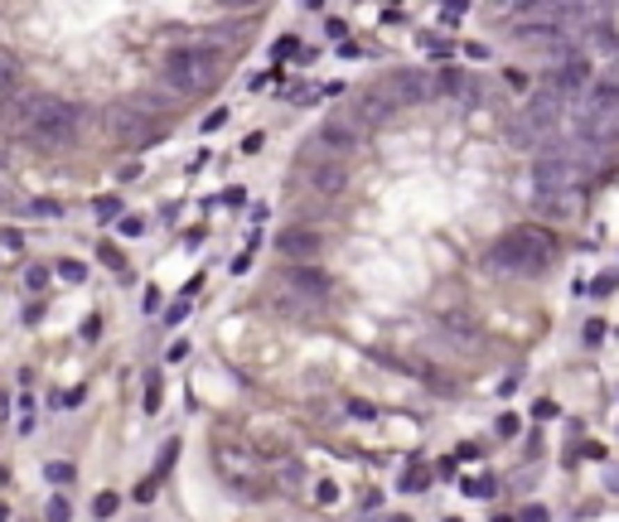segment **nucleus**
I'll return each mask as SVG.
<instances>
[{
	"label": "nucleus",
	"mask_w": 619,
	"mask_h": 522,
	"mask_svg": "<svg viewBox=\"0 0 619 522\" xmlns=\"http://www.w3.org/2000/svg\"><path fill=\"white\" fill-rule=\"evenodd\" d=\"M10 126L15 136L39 150V155H58V150H73L78 136H83V106L63 102V97H49V92H34L24 97L19 111H10Z\"/></svg>",
	"instance_id": "obj_1"
},
{
	"label": "nucleus",
	"mask_w": 619,
	"mask_h": 522,
	"mask_svg": "<svg viewBox=\"0 0 619 522\" xmlns=\"http://www.w3.org/2000/svg\"><path fill=\"white\" fill-rule=\"evenodd\" d=\"M223 68L227 58L213 49V44H179L165 54L160 63V83L175 92V97H204L223 83Z\"/></svg>",
	"instance_id": "obj_2"
},
{
	"label": "nucleus",
	"mask_w": 619,
	"mask_h": 522,
	"mask_svg": "<svg viewBox=\"0 0 619 522\" xmlns=\"http://www.w3.org/2000/svg\"><path fill=\"white\" fill-rule=\"evenodd\" d=\"M556 256V237L547 227H513L508 237H499L489 247V266L494 271H513V276H537L547 271V261Z\"/></svg>",
	"instance_id": "obj_3"
},
{
	"label": "nucleus",
	"mask_w": 619,
	"mask_h": 522,
	"mask_svg": "<svg viewBox=\"0 0 619 522\" xmlns=\"http://www.w3.org/2000/svg\"><path fill=\"white\" fill-rule=\"evenodd\" d=\"M165 111L160 97H136V102H116L106 111V131H111V140L116 145H145L160 126H155V116Z\"/></svg>",
	"instance_id": "obj_4"
},
{
	"label": "nucleus",
	"mask_w": 619,
	"mask_h": 522,
	"mask_svg": "<svg viewBox=\"0 0 619 522\" xmlns=\"http://www.w3.org/2000/svg\"><path fill=\"white\" fill-rule=\"evenodd\" d=\"M218 474H223V479H227L242 498H252V503H257V498H266V484H271V479H266V464H262L252 450H242V445H227V440H223V445H218Z\"/></svg>",
	"instance_id": "obj_5"
},
{
	"label": "nucleus",
	"mask_w": 619,
	"mask_h": 522,
	"mask_svg": "<svg viewBox=\"0 0 619 522\" xmlns=\"http://www.w3.org/2000/svg\"><path fill=\"white\" fill-rule=\"evenodd\" d=\"M595 88V68H590V58L586 54H576V58H566V63H556L552 73H542V97H552V102H561L566 111L571 106H581V97Z\"/></svg>",
	"instance_id": "obj_6"
},
{
	"label": "nucleus",
	"mask_w": 619,
	"mask_h": 522,
	"mask_svg": "<svg viewBox=\"0 0 619 522\" xmlns=\"http://www.w3.org/2000/svg\"><path fill=\"white\" fill-rule=\"evenodd\" d=\"M373 92L392 106V111H402V106L431 102V97H435V78H431V73H416V68H397V73H387Z\"/></svg>",
	"instance_id": "obj_7"
},
{
	"label": "nucleus",
	"mask_w": 619,
	"mask_h": 522,
	"mask_svg": "<svg viewBox=\"0 0 619 522\" xmlns=\"http://www.w3.org/2000/svg\"><path fill=\"white\" fill-rule=\"evenodd\" d=\"M581 170L566 160V155H552V150H542V160L532 165V184H537V194H581Z\"/></svg>",
	"instance_id": "obj_8"
},
{
	"label": "nucleus",
	"mask_w": 619,
	"mask_h": 522,
	"mask_svg": "<svg viewBox=\"0 0 619 522\" xmlns=\"http://www.w3.org/2000/svg\"><path fill=\"white\" fill-rule=\"evenodd\" d=\"M319 247H324V237H319L314 227H281V232H276V252H281L286 261H296V266H310V261L319 256Z\"/></svg>",
	"instance_id": "obj_9"
},
{
	"label": "nucleus",
	"mask_w": 619,
	"mask_h": 522,
	"mask_svg": "<svg viewBox=\"0 0 619 522\" xmlns=\"http://www.w3.org/2000/svg\"><path fill=\"white\" fill-rule=\"evenodd\" d=\"M522 116H527V126H532L542 140H556V136H561V121H566V106L552 102V97H542V92H532L527 106H522Z\"/></svg>",
	"instance_id": "obj_10"
},
{
	"label": "nucleus",
	"mask_w": 619,
	"mask_h": 522,
	"mask_svg": "<svg viewBox=\"0 0 619 522\" xmlns=\"http://www.w3.org/2000/svg\"><path fill=\"white\" fill-rule=\"evenodd\" d=\"M300 170L310 174V189H314L319 199H334V194L348 184V170H344V160H300Z\"/></svg>",
	"instance_id": "obj_11"
},
{
	"label": "nucleus",
	"mask_w": 619,
	"mask_h": 522,
	"mask_svg": "<svg viewBox=\"0 0 619 522\" xmlns=\"http://www.w3.org/2000/svg\"><path fill=\"white\" fill-rule=\"evenodd\" d=\"M19 92H24V63H19V54L0 49V111L19 102Z\"/></svg>",
	"instance_id": "obj_12"
},
{
	"label": "nucleus",
	"mask_w": 619,
	"mask_h": 522,
	"mask_svg": "<svg viewBox=\"0 0 619 522\" xmlns=\"http://www.w3.org/2000/svg\"><path fill=\"white\" fill-rule=\"evenodd\" d=\"M435 92H445V97H455V102L474 106L479 102V78H474V73H460V68H445V73H435Z\"/></svg>",
	"instance_id": "obj_13"
},
{
	"label": "nucleus",
	"mask_w": 619,
	"mask_h": 522,
	"mask_svg": "<svg viewBox=\"0 0 619 522\" xmlns=\"http://www.w3.org/2000/svg\"><path fill=\"white\" fill-rule=\"evenodd\" d=\"M281 281H286V286H296V291H305L310 300H319V305H324V295H329V276H324L319 266H291Z\"/></svg>",
	"instance_id": "obj_14"
},
{
	"label": "nucleus",
	"mask_w": 619,
	"mask_h": 522,
	"mask_svg": "<svg viewBox=\"0 0 619 522\" xmlns=\"http://www.w3.org/2000/svg\"><path fill=\"white\" fill-rule=\"evenodd\" d=\"M504 140H508L513 150H537V145H542V136L527 126L522 111H508V116H504Z\"/></svg>",
	"instance_id": "obj_15"
},
{
	"label": "nucleus",
	"mask_w": 619,
	"mask_h": 522,
	"mask_svg": "<svg viewBox=\"0 0 619 522\" xmlns=\"http://www.w3.org/2000/svg\"><path fill=\"white\" fill-rule=\"evenodd\" d=\"M537 213H542V218L566 222V218H576V213H581V194H537Z\"/></svg>",
	"instance_id": "obj_16"
},
{
	"label": "nucleus",
	"mask_w": 619,
	"mask_h": 522,
	"mask_svg": "<svg viewBox=\"0 0 619 522\" xmlns=\"http://www.w3.org/2000/svg\"><path fill=\"white\" fill-rule=\"evenodd\" d=\"M54 271H58V281H68V286H83V281H88V266H83L78 256H63Z\"/></svg>",
	"instance_id": "obj_17"
},
{
	"label": "nucleus",
	"mask_w": 619,
	"mask_h": 522,
	"mask_svg": "<svg viewBox=\"0 0 619 522\" xmlns=\"http://www.w3.org/2000/svg\"><path fill=\"white\" fill-rule=\"evenodd\" d=\"M440 319H445L450 334H474V314L469 310H440Z\"/></svg>",
	"instance_id": "obj_18"
},
{
	"label": "nucleus",
	"mask_w": 619,
	"mask_h": 522,
	"mask_svg": "<svg viewBox=\"0 0 619 522\" xmlns=\"http://www.w3.org/2000/svg\"><path fill=\"white\" fill-rule=\"evenodd\" d=\"M44 518H49V522H73V503H68L63 494H54V498H49V508H44Z\"/></svg>",
	"instance_id": "obj_19"
},
{
	"label": "nucleus",
	"mask_w": 619,
	"mask_h": 522,
	"mask_svg": "<svg viewBox=\"0 0 619 522\" xmlns=\"http://www.w3.org/2000/svg\"><path fill=\"white\" fill-rule=\"evenodd\" d=\"M116 508H121V498H116V494H111V489H106V494H97V498H93V518H97V522H106V518H111V513H116Z\"/></svg>",
	"instance_id": "obj_20"
},
{
	"label": "nucleus",
	"mask_w": 619,
	"mask_h": 522,
	"mask_svg": "<svg viewBox=\"0 0 619 522\" xmlns=\"http://www.w3.org/2000/svg\"><path fill=\"white\" fill-rule=\"evenodd\" d=\"M175 455H179V440H165V450H160V464H155V474H150L155 484H160V479L170 474V464H175Z\"/></svg>",
	"instance_id": "obj_21"
},
{
	"label": "nucleus",
	"mask_w": 619,
	"mask_h": 522,
	"mask_svg": "<svg viewBox=\"0 0 619 522\" xmlns=\"http://www.w3.org/2000/svg\"><path fill=\"white\" fill-rule=\"evenodd\" d=\"M44 474H49V484H73V479H78V469H73V464H63V459L44 464Z\"/></svg>",
	"instance_id": "obj_22"
},
{
	"label": "nucleus",
	"mask_w": 619,
	"mask_h": 522,
	"mask_svg": "<svg viewBox=\"0 0 619 522\" xmlns=\"http://www.w3.org/2000/svg\"><path fill=\"white\" fill-rule=\"evenodd\" d=\"M160 397H165V392H160V373H150V377H145V411H150V416L160 411Z\"/></svg>",
	"instance_id": "obj_23"
},
{
	"label": "nucleus",
	"mask_w": 619,
	"mask_h": 522,
	"mask_svg": "<svg viewBox=\"0 0 619 522\" xmlns=\"http://www.w3.org/2000/svg\"><path fill=\"white\" fill-rule=\"evenodd\" d=\"M116 232H121V237H145V218H136V213H126V218L116 222Z\"/></svg>",
	"instance_id": "obj_24"
},
{
	"label": "nucleus",
	"mask_w": 619,
	"mask_h": 522,
	"mask_svg": "<svg viewBox=\"0 0 619 522\" xmlns=\"http://www.w3.org/2000/svg\"><path fill=\"white\" fill-rule=\"evenodd\" d=\"M494 430H499V435H504V440H513L517 430H522V416H513V411H504V416L494 421Z\"/></svg>",
	"instance_id": "obj_25"
},
{
	"label": "nucleus",
	"mask_w": 619,
	"mask_h": 522,
	"mask_svg": "<svg viewBox=\"0 0 619 522\" xmlns=\"http://www.w3.org/2000/svg\"><path fill=\"white\" fill-rule=\"evenodd\" d=\"M97 256H102V261L111 266V271H121V266H126V256L116 252V242H97Z\"/></svg>",
	"instance_id": "obj_26"
},
{
	"label": "nucleus",
	"mask_w": 619,
	"mask_h": 522,
	"mask_svg": "<svg viewBox=\"0 0 619 522\" xmlns=\"http://www.w3.org/2000/svg\"><path fill=\"white\" fill-rule=\"evenodd\" d=\"M460 489H465L469 498H489V494H494V479H465Z\"/></svg>",
	"instance_id": "obj_27"
},
{
	"label": "nucleus",
	"mask_w": 619,
	"mask_h": 522,
	"mask_svg": "<svg viewBox=\"0 0 619 522\" xmlns=\"http://www.w3.org/2000/svg\"><path fill=\"white\" fill-rule=\"evenodd\" d=\"M595 83H600V88H615V92H619V54L605 63V73H595Z\"/></svg>",
	"instance_id": "obj_28"
},
{
	"label": "nucleus",
	"mask_w": 619,
	"mask_h": 522,
	"mask_svg": "<svg viewBox=\"0 0 619 522\" xmlns=\"http://www.w3.org/2000/svg\"><path fill=\"white\" fill-rule=\"evenodd\" d=\"M44 286H49V271L44 266H29L24 271V291H44Z\"/></svg>",
	"instance_id": "obj_29"
},
{
	"label": "nucleus",
	"mask_w": 619,
	"mask_h": 522,
	"mask_svg": "<svg viewBox=\"0 0 619 522\" xmlns=\"http://www.w3.org/2000/svg\"><path fill=\"white\" fill-rule=\"evenodd\" d=\"M334 498H339V489H334L329 479H319V484H314V503H319V508H329Z\"/></svg>",
	"instance_id": "obj_30"
},
{
	"label": "nucleus",
	"mask_w": 619,
	"mask_h": 522,
	"mask_svg": "<svg viewBox=\"0 0 619 522\" xmlns=\"http://www.w3.org/2000/svg\"><path fill=\"white\" fill-rule=\"evenodd\" d=\"M29 213H39V218H63V204H54V199H34Z\"/></svg>",
	"instance_id": "obj_31"
},
{
	"label": "nucleus",
	"mask_w": 619,
	"mask_h": 522,
	"mask_svg": "<svg viewBox=\"0 0 619 522\" xmlns=\"http://www.w3.org/2000/svg\"><path fill=\"white\" fill-rule=\"evenodd\" d=\"M97 218H102V222L121 218V199H97Z\"/></svg>",
	"instance_id": "obj_32"
},
{
	"label": "nucleus",
	"mask_w": 619,
	"mask_h": 522,
	"mask_svg": "<svg viewBox=\"0 0 619 522\" xmlns=\"http://www.w3.org/2000/svg\"><path fill=\"white\" fill-rule=\"evenodd\" d=\"M600 339H605V319H586V343L595 348Z\"/></svg>",
	"instance_id": "obj_33"
},
{
	"label": "nucleus",
	"mask_w": 619,
	"mask_h": 522,
	"mask_svg": "<svg viewBox=\"0 0 619 522\" xmlns=\"http://www.w3.org/2000/svg\"><path fill=\"white\" fill-rule=\"evenodd\" d=\"M348 416H358V421H373L378 411L368 407V402H358V397H348Z\"/></svg>",
	"instance_id": "obj_34"
},
{
	"label": "nucleus",
	"mask_w": 619,
	"mask_h": 522,
	"mask_svg": "<svg viewBox=\"0 0 619 522\" xmlns=\"http://www.w3.org/2000/svg\"><path fill=\"white\" fill-rule=\"evenodd\" d=\"M184 314H189V300H175V305H170V310H165V324H179V319H184Z\"/></svg>",
	"instance_id": "obj_35"
},
{
	"label": "nucleus",
	"mask_w": 619,
	"mask_h": 522,
	"mask_svg": "<svg viewBox=\"0 0 619 522\" xmlns=\"http://www.w3.org/2000/svg\"><path fill=\"white\" fill-rule=\"evenodd\" d=\"M0 247H10V252H19V247H24V237H19L15 227H5V232H0Z\"/></svg>",
	"instance_id": "obj_36"
},
{
	"label": "nucleus",
	"mask_w": 619,
	"mask_h": 522,
	"mask_svg": "<svg viewBox=\"0 0 619 522\" xmlns=\"http://www.w3.org/2000/svg\"><path fill=\"white\" fill-rule=\"evenodd\" d=\"M165 358H170V363H179V358H189V339H175V343H170V353H165Z\"/></svg>",
	"instance_id": "obj_37"
},
{
	"label": "nucleus",
	"mask_w": 619,
	"mask_h": 522,
	"mask_svg": "<svg viewBox=\"0 0 619 522\" xmlns=\"http://www.w3.org/2000/svg\"><path fill=\"white\" fill-rule=\"evenodd\" d=\"M145 314H155L160 310V286H145V305H140Z\"/></svg>",
	"instance_id": "obj_38"
},
{
	"label": "nucleus",
	"mask_w": 619,
	"mask_h": 522,
	"mask_svg": "<svg viewBox=\"0 0 619 522\" xmlns=\"http://www.w3.org/2000/svg\"><path fill=\"white\" fill-rule=\"evenodd\" d=\"M504 78H508V88H517V92L527 88V73H522V68H504Z\"/></svg>",
	"instance_id": "obj_39"
},
{
	"label": "nucleus",
	"mask_w": 619,
	"mask_h": 522,
	"mask_svg": "<svg viewBox=\"0 0 619 522\" xmlns=\"http://www.w3.org/2000/svg\"><path fill=\"white\" fill-rule=\"evenodd\" d=\"M262 140H266V136H262V131H252V136L242 140V155H257V150H262Z\"/></svg>",
	"instance_id": "obj_40"
},
{
	"label": "nucleus",
	"mask_w": 619,
	"mask_h": 522,
	"mask_svg": "<svg viewBox=\"0 0 619 522\" xmlns=\"http://www.w3.org/2000/svg\"><path fill=\"white\" fill-rule=\"evenodd\" d=\"M97 334H102V319L88 314V319H83V339H97Z\"/></svg>",
	"instance_id": "obj_41"
},
{
	"label": "nucleus",
	"mask_w": 619,
	"mask_h": 522,
	"mask_svg": "<svg viewBox=\"0 0 619 522\" xmlns=\"http://www.w3.org/2000/svg\"><path fill=\"white\" fill-rule=\"evenodd\" d=\"M223 121H227V111H223V106H218V111H208V116H204V131H218V126H223Z\"/></svg>",
	"instance_id": "obj_42"
},
{
	"label": "nucleus",
	"mask_w": 619,
	"mask_h": 522,
	"mask_svg": "<svg viewBox=\"0 0 619 522\" xmlns=\"http://www.w3.org/2000/svg\"><path fill=\"white\" fill-rule=\"evenodd\" d=\"M460 15H465V5H445V10H440L445 24H460Z\"/></svg>",
	"instance_id": "obj_43"
},
{
	"label": "nucleus",
	"mask_w": 619,
	"mask_h": 522,
	"mask_svg": "<svg viewBox=\"0 0 619 522\" xmlns=\"http://www.w3.org/2000/svg\"><path fill=\"white\" fill-rule=\"evenodd\" d=\"M223 204H232V209H237V204H247V194H242V189H237V184H232V189H227V194H223Z\"/></svg>",
	"instance_id": "obj_44"
},
{
	"label": "nucleus",
	"mask_w": 619,
	"mask_h": 522,
	"mask_svg": "<svg viewBox=\"0 0 619 522\" xmlns=\"http://www.w3.org/2000/svg\"><path fill=\"white\" fill-rule=\"evenodd\" d=\"M247 266H252V247H247V252H242V256H237V261H232V276H242V271H247Z\"/></svg>",
	"instance_id": "obj_45"
},
{
	"label": "nucleus",
	"mask_w": 619,
	"mask_h": 522,
	"mask_svg": "<svg viewBox=\"0 0 619 522\" xmlns=\"http://www.w3.org/2000/svg\"><path fill=\"white\" fill-rule=\"evenodd\" d=\"M522 522H547V508H522Z\"/></svg>",
	"instance_id": "obj_46"
},
{
	"label": "nucleus",
	"mask_w": 619,
	"mask_h": 522,
	"mask_svg": "<svg viewBox=\"0 0 619 522\" xmlns=\"http://www.w3.org/2000/svg\"><path fill=\"white\" fill-rule=\"evenodd\" d=\"M0 522H10V508H5V503H0Z\"/></svg>",
	"instance_id": "obj_47"
},
{
	"label": "nucleus",
	"mask_w": 619,
	"mask_h": 522,
	"mask_svg": "<svg viewBox=\"0 0 619 522\" xmlns=\"http://www.w3.org/2000/svg\"><path fill=\"white\" fill-rule=\"evenodd\" d=\"M0 170H5V150H0Z\"/></svg>",
	"instance_id": "obj_48"
},
{
	"label": "nucleus",
	"mask_w": 619,
	"mask_h": 522,
	"mask_svg": "<svg viewBox=\"0 0 619 522\" xmlns=\"http://www.w3.org/2000/svg\"><path fill=\"white\" fill-rule=\"evenodd\" d=\"M494 522H513V518H494Z\"/></svg>",
	"instance_id": "obj_49"
},
{
	"label": "nucleus",
	"mask_w": 619,
	"mask_h": 522,
	"mask_svg": "<svg viewBox=\"0 0 619 522\" xmlns=\"http://www.w3.org/2000/svg\"><path fill=\"white\" fill-rule=\"evenodd\" d=\"M445 522H460V518H445Z\"/></svg>",
	"instance_id": "obj_50"
}]
</instances>
